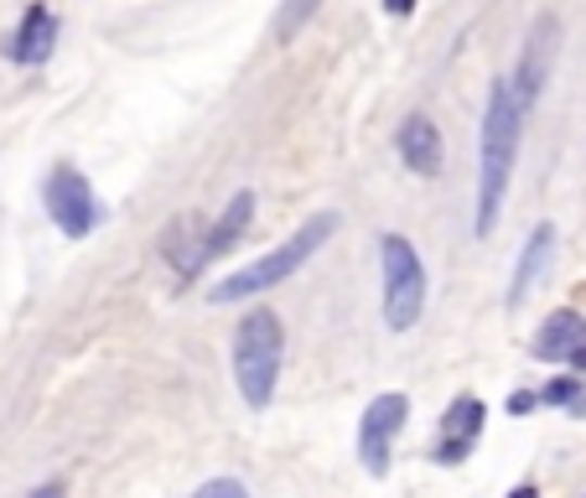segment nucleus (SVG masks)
I'll list each match as a JSON object with an SVG mask.
<instances>
[{"instance_id": "obj_10", "label": "nucleus", "mask_w": 586, "mask_h": 498, "mask_svg": "<svg viewBox=\"0 0 586 498\" xmlns=\"http://www.w3.org/2000/svg\"><path fill=\"white\" fill-rule=\"evenodd\" d=\"M162 255L182 281H192V276L208 265V229H203V218H192V214L177 218V224L166 229V239H162Z\"/></svg>"}, {"instance_id": "obj_5", "label": "nucleus", "mask_w": 586, "mask_h": 498, "mask_svg": "<svg viewBox=\"0 0 586 498\" xmlns=\"http://www.w3.org/2000/svg\"><path fill=\"white\" fill-rule=\"evenodd\" d=\"M42 197H48L52 224H58V229H63L68 239L94 234L99 197H94V188H89V177H84V171H73V166H52V177H48V188H42Z\"/></svg>"}, {"instance_id": "obj_22", "label": "nucleus", "mask_w": 586, "mask_h": 498, "mask_svg": "<svg viewBox=\"0 0 586 498\" xmlns=\"http://www.w3.org/2000/svg\"><path fill=\"white\" fill-rule=\"evenodd\" d=\"M571 369H586V348H582V354H576V358H571Z\"/></svg>"}, {"instance_id": "obj_14", "label": "nucleus", "mask_w": 586, "mask_h": 498, "mask_svg": "<svg viewBox=\"0 0 586 498\" xmlns=\"http://www.w3.org/2000/svg\"><path fill=\"white\" fill-rule=\"evenodd\" d=\"M550 244H556V229L550 224H539L535 234L524 239V255H519V270H514V281H509V302H524L530 296V285H535V276L545 270V260H550Z\"/></svg>"}, {"instance_id": "obj_2", "label": "nucleus", "mask_w": 586, "mask_h": 498, "mask_svg": "<svg viewBox=\"0 0 586 498\" xmlns=\"http://www.w3.org/2000/svg\"><path fill=\"white\" fill-rule=\"evenodd\" d=\"M281 358H285V332L281 317L270 307H255L234 332V384L250 410H265L276 400L281 384Z\"/></svg>"}, {"instance_id": "obj_11", "label": "nucleus", "mask_w": 586, "mask_h": 498, "mask_svg": "<svg viewBox=\"0 0 586 498\" xmlns=\"http://www.w3.org/2000/svg\"><path fill=\"white\" fill-rule=\"evenodd\" d=\"M586 348V317L582 311H550L545 317V328H539L535 337V358H545V363H571V358Z\"/></svg>"}, {"instance_id": "obj_12", "label": "nucleus", "mask_w": 586, "mask_h": 498, "mask_svg": "<svg viewBox=\"0 0 586 498\" xmlns=\"http://www.w3.org/2000/svg\"><path fill=\"white\" fill-rule=\"evenodd\" d=\"M395 145H399V162L410 166V171H421V177H436V171H442V130H436L425 115L405 119Z\"/></svg>"}, {"instance_id": "obj_17", "label": "nucleus", "mask_w": 586, "mask_h": 498, "mask_svg": "<svg viewBox=\"0 0 586 498\" xmlns=\"http://www.w3.org/2000/svg\"><path fill=\"white\" fill-rule=\"evenodd\" d=\"M192 498H250V488H244L239 477H208Z\"/></svg>"}, {"instance_id": "obj_3", "label": "nucleus", "mask_w": 586, "mask_h": 498, "mask_svg": "<svg viewBox=\"0 0 586 498\" xmlns=\"http://www.w3.org/2000/svg\"><path fill=\"white\" fill-rule=\"evenodd\" d=\"M337 229V218L332 214H317V218H306L296 234L285 239V244H276L270 255H259L255 265H244V270H234L229 281H218L208 291L218 307H229V302H244V296H255V291H270V285H281L285 276H296L322 244H328V234Z\"/></svg>"}, {"instance_id": "obj_19", "label": "nucleus", "mask_w": 586, "mask_h": 498, "mask_svg": "<svg viewBox=\"0 0 586 498\" xmlns=\"http://www.w3.org/2000/svg\"><path fill=\"white\" fill-rule=\"evenodd\" d=\"M384 11H390V16H410V11H416V0H384Z\"/></svg>"}, {"instance_id": "obj_15", "label": "nucleus", "mask_w": 586, "mask_h": 498, "mask_svg": "<svg viewBox=\"0 0 586 498\" xmlns=\"http://www.w3.org/2000/svg\"><path fill=\"white\" fill-rule=\"evenodd\" d=\"M317 11H322V0H285L281 11H276V22H270V37H276L281 48L285 42H296V31H302Z\"/></svg>"}, {"instance_id": "obj_20", "label": "nucleus", "mask_w": 586, "mask_h": 498, "mask_svg": "<svg viewBox=\"0 0 586 498\" xmlns=\"http://www.w3.org/2000/svg\"><path fill=\"white\" fill-rule=\"evenodd\" d=\"M31 498H63V483H48V488H37Z\"/></svg>"}, {"instance_id": "obj_7", "label": "nucleus", "mask_w": 586, "mask_h": 498, "mask_svg": "<svg viewBox=\"0 0 586 498\" xmlns=\"http://www.w3.org/2000/svg\"><path fill=\"white\" fill-rule=\"evenodd\" d=\"M556 48H561V26H556V16H539L535 31H530V42H524V58H519L514 78H509V84H514V99H519V110H524V115L535 110L539 89H545V78H550Z\"/></svg>"}, {"instance_id": "obj_6", "label": "nucleus", "mask_w": 586, "mask_h": 498, "mask_svg": "<svg viewBox=\"0 0 586 498\" xmlns=\"http://www.w3.org/2000/svg\"><path fill=\"white\" fill-rule=\"evenodd\" d=\"M405 410H410V400L405 395H379L369 410H364V426H358V457H364V468L374 477L390 473V442L399 436V426H405Z\"/></svg>"}, {"instance_id": "obj_21", "label": "nucleus", "mask_w": 586, "mask_h": 498, "mask_svg": "<svg viewBox=\"0 0 586 498\" xmlns=\"http://www.w3.org/2000/svg\"><path fill=\"white\" fill-rule=\"evenodd\" d=\"M509 498H539V494H535V488H530V483H519V488H514V494H509Z\"/></svg>"}, {"instance_id": "obj_1", "label": "nucleus", "mask_w": 586, "mask_h": 498, "mask_svg": "<svg viewBox=\"0 0 586 498\" xmlns=\"http://www.w3.org/2000/svg\"><path fill=\"white\" fill-rule=\"evenodd\" d=\"M519 130H524V110L514 99L509 78H493L488 89V110H483V136H477V239L493 234L498 208L509 197V177H514V156H519Z\"/></svg>"}, {"instance_id": "obj_16", "label": "nucleus", "mask_w": 586, "mask_h": 498, "mask_svg": "<svg viewBox=\"0 0 586 498\" xmlns=\"http://www.w3.org/2000/svg\"><path fill=\"white\" fill-rule=\"evenodd\" d=\"M539 400H545V405H565V410H576V416H582V410H586V384L582 380H556V384H545V390H539Z\"/></svg>"}, {"instance_id": "obj_4", "label": "nucleus", "mask_w": 586, "mask_h": 498, "mask_svg": "<svg viewBox=\"0 0 586 498\" xmlns=\"http://www.w3.org/2000/svg\"><path fill=\"white\" fill-rule=\"evenodd\" d=\"M379 265H384V322L395 332H410L425 311V265L405 234L379 239Z\"/></svg>"}, {"instance_id": "obj_8", "label": "nucleus", "mask_w": 586, "mask_h": 498, "mask_svg": "<svg viewBox=\"0 0 586 498\" xmlns=\"http://www.w3.org/2000/svg\"><path fill=\"white\" fill-rule=\"evenodd\" d=\"M477 431H483V400H477V395L451 400L446 405V416H442V447H436V462H442V468L468 462V451L477 447Z\"/></svg>"}, {"instance_id": "obj_18", "label": "nucleus", "mask_w": 586, "mask_h": 498, "mask_svg": "<svg viewBox=\"0 0 586 498\" xmlns=\"http://www.w3.org/2000/svg\"><path fill=\"white\" fill-rule=\"evenodd\" d=\"M539 405V395H530V390H519L514 400H509V410H514V416H524V410H535Z\"/></svg>"}, {"instance_id": "obj_9", "label": "nucleus", "mask_w": 586, "mask_h": 498, "mask_svg": "<svg viewBox=\"0 0 586 498\" xmlns=\"http://www.w3.org/2000/svg\"><path fill=\"white\" fill-rule=\"evenodd\" d=\"M52 42H58V16H52L48 5L37 0V5H26L22 26L11 31L5 58H11V63H22V68H37V63H48V58H52Z\"/></svg>"}, {"instance_id": "obj_13", "label": "nucleus", "mask_w": 586, "mask_h": 498, "mask_svg": "<svg viewBox=\"0 0 586 498\" xmlns=\"http://www.w3.org/2000/svg\"><path fill=\"white\" fill-rule=\"evenodd\" d=\"M250 224H255V192H234V197H229V208H224V218L208 229V260L229 255L239 239L250 234Z\"/></svg>"}]
</instances>
